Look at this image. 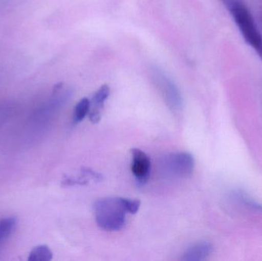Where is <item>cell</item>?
<instances>
[{
	"label": "cell",
	"mask_w": 262,
	"mask_h": 261,
	"mask_svg": "<svg viewBox=\"0 0 262 261\" xmlns=\"http://www.w3.org/2000/svg\"><path fill=\"white\" fill-rule=\"evenodd\" d=\"M238 26L245 41L262 61V36L249 8L243 0H222Z\"/></svg>",
	"instance_id": "1"
},
{
	"label": "cell",
	"mask_w": 262,
	"mask_h": 261,
	"mask_svg": "<svg viewBox=\"0 0 262 261\" xmlns=\"http://www.w3.org/2000/svg\"><path fill=\"white\" fill-rule=\"evenodd\" d=\"M95 220L100 228L107 231H118L126 224L127 213L124 198H102L94 205Z\"/></svg>",
	"instance_id": "2"
},
{
	"label": "cell",
	"mask_w": 262,
	"mask_h": 261,
	"mask_svg": "<svg viewBox=\"0 0 262 261\" xmlns=\"http://www.w3.org/2000/svg\"><path fill=\"white\" fill-rule=\"evenodd\" d=\"M151 76L169 109L179 111L183 107V98L178 87L163 70L157 67L151 68Z\"/></svg>",
	"instance_id": "3"
},
{
	"label": "cell",
	"mask_w": 262,
	"mask_h": 261,
	"mask_svg": "<svg viewBox=\"0 0 262 261\" xmlns=\"http://www.w3.org/2000/svg\"><path fill=\"white\" fill-rule=\"evenodd\" d=\"M165 165L171 174L186 178L193 173L195 161L190 153L182 152L169 155L165 160Z\"/></svg>",
	"instance_id": "4"
},
{
	"label": "cell",
	"mask_w": 262,
	"mask_h": 261,
	"mask_svg": "<svg viewBox=\"0 0 262 261\" xmlns=\"http://www.w3.org/2000/svg\"><path fill=\"white\" fill-rule=\"evenodd\" d=\"M132 156L131 171L140 185H145L150 176L151 162L149 156L138 148L130 150Z\"/></svg>",
	"instance_id": "5"
},
{
	"label": "cell",
	"mask_w": 262,
	"mask_h": 261,
	"mask_svg": "<svg viewBox=\"0 0 262 261\" xmlns=\"http://www.w3.org/2000/svg\"><path fill=\"white\" fill-rule=\"evenodd\" d=\"M110 95V87L103 85L97 90L91 102L89 110V119L93 124H98L101 121V113L104 108V103Z\"/></svg>",
	"instance_id": "6"
},
{
	"label": "cell",
	"mask_w": 262,
	"mask_h": 261,
	"mask_svg": "<svg viewBox=\"0 0 262 261\" xmlns=\"http://www.w3.org/2000/svg\"><path fill=\"white\" fill-rule=\"evenodd\" d=\"M214 248L209 242H201L188 248L181 260L183 261H203L206 260L213 252Z\"/></svg>",
	"instance_id": "7"
},
{
	"label": "cell",
	"mask_w": 262,
	"mask_h": 261,
	"mask_svg": "<svg viewBox=\"0 0 262 261\" xmlns=\"http://www.w3.org/2000/svg\"><path fill=\"white\" fill-rule=\"evenodd\" d=\"M104 176L98 172L94 171L90 168H82L79 175L76 176H64L62 180V185L64 186L72 185H84L89 183L90 181L93 182H102Z\"/></svg>",
	"instance_id": "8"
},
{
	"label": "cell",
	"mask_w": 262,
	"mask_h": 261,
	"mask_svg": "<svg viewBox=\"0 0 262 261\" xmlns=\"http://www.w3.org/2000/svg\"><path fill=\"white\" fill-rule=\"evenodd\" d=\"M232 195L233 199L242 205H245L254 211L262 213V204L252 199L246 192L243 190L237 189L235 190Z\"/></svg>",
	"instance_id": "9"
},
{
	"label": "cell",
	"mask_w": 262,
	"mask_h": 261,
	"mask_svg": "<svg viewBox=\"0 0 262 261\" xmlns=\"http://www.w3.org/2000/svg\"><path fill=\"white\" fill-rule=\"evenodd\" d=\"M53 257V254L46 245H38L29 253V261H49Z\"/></svg>",
	"instance_id": "10"
},
{
	"label": "cell",
	"mask_w": 262,
	"mask_h": 261,
	"mask_svg": "<svg viewBox=\"0 0 262 261\" xmlns=\"http://www.w3.org/2000/svg\"><path fill=\"white\" fill-rule=\"evenodd\" d=\"M16 223V219L13 217L6 218L0 221V248L13 232Z\"/></svg>",
	"instance_id": "11"
},
{
	"label": "cell",
	"mask_w": 262,
	"mask_h": 261,
	"mask_svg": "<svg viewBox=\"0 0 262 261\" xmlns=\"http://www.w3.org/2000/svg\"><path fill=\"white\" fill-rule=\"evenodd\" d=\"M91 102L88 98H82L74 109L73 121L75 124L81 122L89 113Z\"/></svg>",
	"instance_id": "12"
},
{
	"label": "cell",
	"mask_w": 262,
	"mask_h": 261,
	"mask_svg": "<svg viewBox=\"0 0 262 261\" xmlns=\"http://www.w3.org/2000/svg\"><path fill=\"white\" fill-rule=\"evenodd\" d=\"M261 23H262V12L261 13Z\"/></svg>",
	"instance_id": "13"
}]
</instances>
